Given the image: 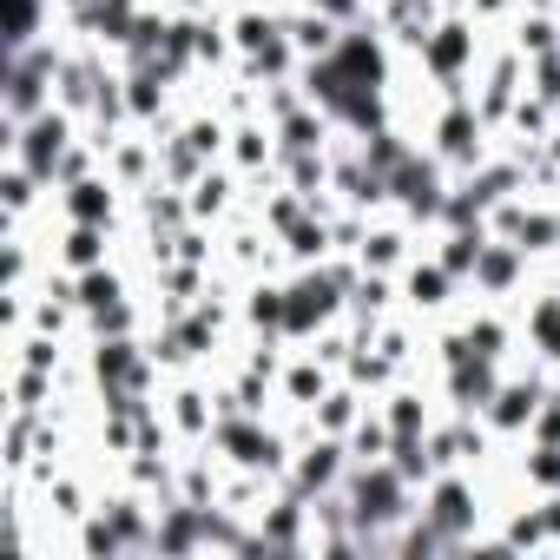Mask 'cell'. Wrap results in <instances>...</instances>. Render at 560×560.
<instances>
[{
	"label": "cell",
	"instance_id": "cell-1",
	"mask_svg": "<svg viewBox=\"0 0 560 560\" xmlns=\"http://www.w3.org/2000/svg\"><path fill=\"white\" fill-rule=\"evenodd\" d=\"M396 495H402V481L389 475V468H376V475H363V488H356V501H363L356 514H363V521H396L402 514Z\"/></svg>",
	"mask_w": 560,
	"mask_h": 560
},
{
	"label": "cell",
	"instance_id": "cell-2",
	"mask_svg": "<svg viewBox=\"0 0 560 560\" xmlns=\"http://www.w3.org/2000/svg\"><path fill=\"white\" fill-rule=\"evenodd\" d=\"M435 528H442V534L468 528V495H462V488H442V501H435Z\"/></svg>",
	"mask_w": 560,
	"mask_h": 560
},
{
	"label": "cell",
	"instance_id": "cell-3",
	"mask_svg": "<svg viewBox=\"0 0 560 560\" xmlns=\"http://www.w3.org/2000/svg\"><path fill=\"white\" fill-rule=\"evenodd\" d=\"M330 475H336V448H317V455L304 462V488H323Z\"/></svg>",
	"mask_w": 560,
	"mask_h": 560
},
{
	"label": "cell",
	"instance_id": "cell-4",
	"mask_svg": "<svg viewBox=\"0 0 560 560\" xmlns=\"http://www.w3.org/2000/svg\"><path fill=\"white\" fill-rule=\"evenodd\" d=\"M53 145H60V126H40V132H33V172H47V165H53Z\"/></svg>",
	"mask_w": 560,
	"mask_h": 560
},
{
	"label": "cell",
	"instance_id": "cell-5",
	"mask_svg": "<svg viewBox=\"0 0 560 560\" xmlns=\"http://www.w3.org/2000/svg\"><path fill=\"white\" fill-rule=\"evenodd\" d=\"M528 409H534V389H508L495 416H501V422H521V416H528Z\"/></svg>",
	"mask_w": 560,
	"mask_h": 560
},
{
	"label": "cell",
	"instance_id": "cell-6",
	"mask_svg": "<svg viewBox=\"0 0 560 560\" xmlns=\"http://www.w3.org/2000/svg\"><path fill=\"white\" fill-rule=\"evenodd\" d=\"M33 33V0H14V40H27Z\"/></svg>",
	"mask_w": 560,
	"mask_h": 560
},
{
	"label": "cell",
	"instance_id": "cell-7",
	"mask_svg": "<svg viewBox=\"0 0 560 560\" xmlns=\"http://www.w3.org/2000/svg\"><path fill=\"white\" fill-rule=\"evenodd\" d=\"M541 336H547V343L560 350V310H541Z\"/></svg>",
	"mask_w": 560,
	"mask_h": 560
},
{
	"label": "cell",
	"instance_id": "cell-8",
	"mask_svg": "<svg viewBox=\"0 0 560 560\" xmlns=\"http://www.w3.org/2000/svg\"><path fill=\"white\" fill-rule=\"evenodd\" d=\"M534 475H541V481H560V455H541V462H534Z\"/></svg>",
	"mask_w": 560,
	"mask_h": 560
},
{
	"label": "cell",
	"instance_id": "cell-9",
	"mask_svg": "<svg viewBox=\"0 0 560 560\" xmlns=\"http://www.w3.org/2000/svg\"><path fill=\"white\" fill-rule=\"evenodd\" d=\"M323 7H350V0H323Z\"/></svg>",
	"mask_w": 560,
	"mask_h": 560
}]
</instances>
